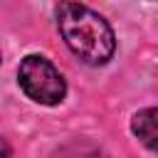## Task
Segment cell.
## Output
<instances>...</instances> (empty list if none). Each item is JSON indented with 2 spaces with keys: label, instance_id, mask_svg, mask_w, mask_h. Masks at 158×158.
<instances>
[{
  "label": "cell",
  "instance_id": "obj_1",
  "mask_svg": "<svg viewBox=\"0 0 158 158\" xmlns=\"http://www.w3.org/2000/svg\"><path fill=\"white\" fill-rule=\"evenodd\" d=\"M57 27L64 44L84 64L99 67L114 57L116 35L104 15L86 7L77 0H59L57 5Z\"/></svg>",
  "mask_w": 158,
  "mask_h": 158
},
{
  "label": "cell",
  "instance_id": "obj_2",
  "mask_svg": "<svg viewBox=\"0 0 158 158\" xmlns=\"http://www.w3.org/2000/svg\"><path fill=\"white\" fill-rule=\"evenodd\" d=\"M20 89L37 104L54 106L67 96V81L59 69L42 54H27L17 67Z\"/></svg>",
  "mask_w": 158,
  "mask_h": 158
},
{
  "label": "cell",
  "instance_id": "obj_3",
  "mask_svg": "<svg viewBox=\"0 0 158 158\" xmlns=\"http://www.w3.org/2000/svg\"><path fill=\"white\" fill-rule=\"evenodd\" d=\"M131 131L148 151L158 153V106L136 111L131 118Z\"/></svg>",
  "mask_w": 158,
  "mask_h": 158
}]
</instances>
